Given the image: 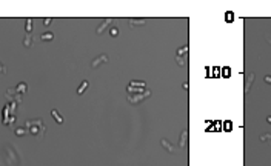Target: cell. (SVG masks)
Here are the masks:
<instances>
[{
	"mask_svg": "<svg viewBox=\"0 0 271 166\" xmlns=\"http://www.w3.org/2000/svg\"><path fill=\"white\" fill-rule=\"evenodd\" d=\"M25 126L32 135H43V134H45V125H43V122L40 119H36L32 122H26Z\"/></svg>",
	"mask_w": 271,
	"mask_h": 166,
	"instance_id": "6da1fadb",
	"label": "cell"
},
{
	"mask_svg": "<svg viewBox=\"0 0 271 166\" xmlns=\"http://www.w3.org/2000/svg\"><path fill=\"white\" fill-rule=\"evenodd\" d=\"M6 162L9 166H19V157L15 155V151L13 148H6Z\"/></svg>",
	"mask_w": 271,
	"mask_h": 166,
	"instance_id": "7a4b0ae2",
	"label": "cell"
},
{
	"mask_svg": "<svg viewBox=\"0 0 271 166\" xmlns=\"http://www.w3.org/2000/svg\"><path fill=\"white\" fill-rule=\"evenodd\" d=\"M149 95H151L149 91H143L142 94H136V95H131V97H128V100H129V103L136 105V103H139V101H143L145 99H148Z\"/></svg>",
	"mask_w": 271,
	"mask_h": 166,
	"instance_id": "3957f363",
	"label": "cell"
},
{
	"mask_svg": "<svg viewBox=\"0 0 271 166\" xmlns=\"http://www.w3.org/2000/svg\"><path fill=\"white\" fill-rule=\"evenodd\" d=\"M105 62H108V56H106V54H102V56L97 57L93 63H91V66H93V68H97V66H100L102 63H105Z\"/></svg>",
	"mask_w": 271,
	"mask_h": 166,
	"instance_id": "277c9868",
	"label": "cell"
},
{
	"mask_svg": "<svg viewBox=\"0 0 271 166\" xmlns=\"http://www.w3.org/2000/svg\"><path fill=\"white\" fill-rule=\"evenodd\" d=\"M126 91H128L129 94L136 95V94H142L143 92V88H137V86H131V85H129V86L126 88Z\"/></svg>",
	"mask_w": 271,
	"mask_h": 166,
	"instance_id": "5b68a950",
	"label": "cell"
},
{
	"mask_svg": "<svg viewBox=\"0 0 271 166\" xmlns=\"http://www.w3.org/2000/svg\"><path fill=\"white\" fill-rule=\"evenodd\" d=\"M186 140H188V131H183L182 132V137H180V142H179V146L185 148L186 146Z\"/></svg>",
	"mask_w": 271,
	"mask_h": 166,
	"instance_id": "8992f818",
	"label": "cell"
},
{
	"mask_svg": "<svg viewBox=\"0 0 271 166\" xmlns=\"http://www.w3.org/2000/svg\"><path fill=\"white\" fill-rule=\"evenodd\" d=\"M26 88H28V86H26V83H20V85H17V86H15L14 88V91H15V92H17V94H25L26 92Z\"/></svg>",
	"mask_w": 271,
	"mask_h": 166,
	"instance_id": "52a82bcc",
	"label": "cell"
},
{
	"mask_svg": "<svg viewBox=\"0 0 271 166\" xmlns=\"http://www.w3.org/2000/svg\"><path fill=\"white\" fill-rule=\"evenodd\" d=\"M254 80V74H248V78H247V83H245V92H248L250 91V86Z\"/></svg>",
	"mask_w": 271,
	"mask_h": 166,
	"instance_id": "ba28073f",
	"label": "cell"
},
{
	"mask_svg": "<svg viewBox=\"0 0 271 166\" xmlns=\"http://www.w3.org/2000/svg\"><path fill=\"white\" fill-rule=\"evenodd\" d=\"M88 86H89V82H86V80H85V82H82V85L77 88V94H83Z\"/></svg>",
	"mask_w": 271,
	"mask_h": 166,
	"instance_id": "9c48e42d",
	"label": "cell"
},
{
	"mask_svg": "<svg viewBox=\"0 0 271 166\" xmlns=\"http://www.w3.org/2000/svg\"><path fill=\"white\" fill-rule=\"evenodd\" d=\"M146 23V20H140V19H134V20H129V25H133V26H142Z\"/></svg>",
	"mask_w": 271,
	"mask_h": 166,
	"instance_id": "30bf717a",
	"label": "cell"
},
{
	"mask_svg": "<svg viewBox=\"0 0 271 166\" xmlns=\"http://www.w3.org/2000/svg\"><path fill=\"white\" fill-rule=\"evenodd\" d=\"M51 115L54 117V120H56L57 123H63V119H62V115L59 114V112H57L56 109H52V111H51Z\"/></svg>",
	"mask_w": 271,
	"mask_h": 166,
	"instance_id": "8fae6325",
	"label": "cell"
},
{
	"mask_svg": "<svg viewBox=\"0 0 271 166\" xmlns=\"http://www.w3.org/2000/svg\"><path fill=\"white\" fill-rule=\"evenodd\" d=\"M162 146H163L165 149H168V152H174V148H173L171 146V144H170V142H168V140H165V138H163V140H162Z\"/></svg>",
	"mask_w": 271,
	"mask_h": 166,
	"instance_id": "7c38bea8",
	"label": "cell"
},
{
	"mask_svg": "<svg viewBox=\"0 0 271 166\" xmlns=\"http://www.w3.org/2000/svg\"><path fill=\"white\" fill-rule=\"evenodd\" d=\"M110 23H111V19H106L105 22L102 23V25L99 26V28H97V34H102V31H103V29H105V28H106V26L110 25Z\"/></svg>",
	"mask_w": 271,
	"mask_h": 166,
	"instance_id": "4fadbf2b",
	"label": "cell"
},
{
	"mask_svg": "<svg viewBox=\"0 0 271 166\" xmlns=\"http://www.w3.org/2000/svg\"><path fill=\"white\" fill-rule=\"evenodd\" d=\"M23 45H25L26 48H29V46L32 45V37H31V34H26V37L23 39Z\"/></svg>",
	"mask_w": 271,
	"mask_h": 166,
	"instance_id": "5bb4252c",
	"label": "cell"
},
{
	"mask_svg": "<svg viewBox=\"0 0 271 166\" xmlns=\"http://www.w3.org/2000/svg\"><path fill=\"white\" fill-rule=\"evenodd\" d=\"M52 39H54V34H52V33H45V34L42 35V40H43V42H50V40H52Z\"/></svg>",
	"mask_w": 271,
	"mask_h": 166,
	"instance_id": "9a60e30c",
	"label": "cell"
},
{
	"mask_svg": "<svg viewBox=\"0 0 271 166\" xmlns=\"http://www.w3.org/2000/svg\"><path fill=\"white\" fill-rule=\"evenodd\" d=\"M15 122V117L14 115H9L8 119H3V125H11V123Z\"/></svg>",
	"mask_w": 271,
	"mask_h": 166,
	"instance_id": "2e32d148",
	"label": "cell"
},
{
	"mask_svg": "<svg viewBox=\"0 0 271 166\" xmlns=\"http://www.w3.org/2000/svg\"><path fill=\"white\" fill-rule=\"evenodd\" d=\"M31 29H32V20L28 19L26 20V34H31Z\"/></svg>",
	"mask_w": 271,
	"mask_h": 166,
	"instance_id": "e0dca14e",
	"label": "cell"
},
{
	"mask_svg": "<svg viewBox=\"0 0 271 166\" xmlns=\"http://www.w3.org/2000/svg\"><path fill=\"white\" fill-rule=\"evenodd\" d=\"M9 105H6V106H5V108H3V119H8V117H9Z\"/></svg>",
	"mask_w": 271,
	"mask_h": 166,
	"instance_id": "ac0fdd59",
	"label": "cell"
},
{
	"mask_svg": "<svg viewBox=\"0 0 271 166\" xmlns=\"http://www.w3.org/2000/svg\"><path fill=\"white\" fill-rule=\"evenodd\" d=\"M186 52H188V46H183V48H180V49H179L177 51V56H183V54H186Z\"/></svg>",
	"mask_w": 271,
	"mask_h": 166,
	"instance_id": "d6986e66",
	"label": "cell"
},
{
	"mask_svg": "<svg viewBox=\"0 0 271 166\" xmlns=\"http://www.w3.org/2000/svg\"><path fill=\"white\" fill-rule=\"evenodd\" d=\"M131 86H137V88H145V82H133Z\"/></svg>",
	"mask_w": 271,
	"mask_h": 166,
	"instance_id": "ffe728a7",
	"label": "cell"
},
{
	"mask_svg": "<svg viewBox=\"0 0 271 166\" xmlns=\"http://www.w3.org/2000/svg\"><path fill=\"white\" fill-rule=\"evenodd\" d=\"M262 142H271V134H265V135L261 137Z\"/></svg>",
	"mask_w": 271,
	"mask_h": 166,
	"instance_id": "44dd1931",
	"label": "cell"
},
{
	"mask_svg": "<svg viewBox=\"0 0 271 166\" xmlns=\"http://www.w3.org/2000/svg\"><path fill=\"white\" fill-rule=\"evenodd\" d=\"M25 132H26V129H23V128H17V129H15V135H23Z\"/></svg>",
	"mask_w": 271,
	"mask_h": 166,
	"instance_id": "7402d4cb",
	"label": "cell"
},
{
	"mask_svg": "<svg viewBox=\"0 0 271 166\" xmlns=\"http://www.w3.org/2000/svg\"><path fill=\"white\" fill-rule=\"evenodd\" d=\"M176 62L179 63V65H185V58L180 57V56H177V57H176Z\"/></svg>",
	"mask_w": 271,
	"mask_h": 166,
	"instance_id": "603a6c76",
	"label": "cell"
},
{
	"mask_svg": "<svg viewBox=\"0 0 271 166\" xmlns=\"http://www.w3.org/2000/svg\"><path fill=\"white\" fill-rule=\"evenodd\" d=\"M233 17H234V15H233V13H226V14H225L226 22H233Z\"/></svg>",
	"mask_w": 271,
	"mask_h": 166,
	"instance_id": "cb8c5ba5",
	"label": "cell"
},
{
	"mask_svg": "<svg viewBox=\"0 0 271 166\" xmlns=\"http://www.w3.org/2000/svg\"><path fill=\"white\" fill-rule=\"evenodd\" d=\"M117 34H119V29H117V28H112V29H111V35L116 37Z\"/></svg>",
	"mask_w": 271,
	"mask_h": 166,
	"instance_id": "d4e9b609",
	"label": "cell"
},
{
	"mask_svg": "<svg viewBox=\"0 0 271 166\" xmlns=\"http://www.w3.org/2000/svg\"><path fill=\"white\" fill-rule=\"evenodd\" d=\"M265 82H267L268 85H271V76H265Z\"/></svg>",
	"mask_w": 271,
	"mask_h": 166,
	"instance_id": "484cf974",
	"label": "cell"
},
{
	"mask_svg": "<svg viewBox=\"0 0 271 166\" xmlns=\"http://www.w3.org/2000/svg\"><path fill=\"white\" fill-rule=\"evenodd\" d=\"M51 20H52V19H45V20H43V23H45V25H50Z\"/></svg>",
	"mask_w": 271,
	"mask_h": 166,
	"instance_id": "4316f807",
	"label": "cell"
},
{
	"mask_svg": "<svg viewBox=\"0 0 271 166\" xmlns=\"http://www.w3.org/2000/svg\"><path fill=\"white\" fill-rule=\"evenodd\" d=\"M0 72H5V66L2 65V63H0Z\"/></svg>",
	"mask_w": 271,
	"mask_h": 166,
	"instance_id": "83f0119b",
	"label": "cell"
},
{
	"mask_svg": "<svg viewBox=\"0 0 271 166\" xmlns=\"http://www.w3.org/2000/svg\"><path fill=\"white\" fill-rule=\"evenodd\" d=\"M267 120H268V123H271V115L268 117V119H267Z\"/></svg>",
	"mask_w": 271,
	"mask_h": 166,
	"instance_id": "f1b7e54d",
	"label": "cell"
}]
</instances>
